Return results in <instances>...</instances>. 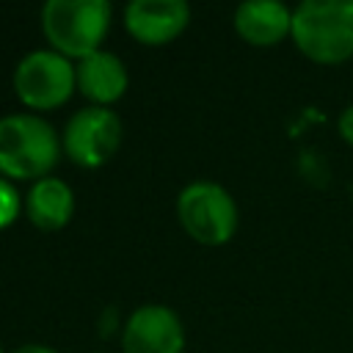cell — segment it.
<instances>
[{
	"label": "cell",
	"mask_w": 353,
	"mask_h": 353,
	"mask_svg": "<svg viewBox=\"0 0 353 353\" xmlns=\"http://www.w3.org/2000/svg\"><path fill=\"white\" fill-rule=\"evenodd\" d=\"M63 141L55 127L36 113L0 116V174L8 179H44L58 157Z\"/></svg>",
	"instance_id": "1"
},
{
	"label": "cell",
	"mask_w": 353,
	"mask_h": 353,
	"mask_svg": "<svg viewBox=\"0 0 353 353\" xmlns=\"http://www.w3.org/2000/svg\"><path fill=\"white\" fill-rule=\"evenodd\" d=\"M295 47L314 63L353 58V0H303L292 8Z\"/></svg>",
	"instance_id": "2"
},
{
	"label": "cell",
	"mask_w": 353,
	"mask_h": 353,
	"mask_svg": "<svg viewBox=\"0 0 353 353\" xmlns=\"http://www.w3.org/2000/svg\"><path fill=\"white\" fill-rule=\"evenodd\" d=\"M110 14L108 0H50L41 8V30L55 52L83 61L108 36Z\"/></svg>",
	"instance_id": "3"
},
{
	"label": "cell",
	"mask_w": 353,
	"mask_h": 353,
	"mask_svg": "<svg viewBox=\"0 0 353 353\" xmlns=\"http://www.w3.org/2000/svg\"><path fill=\"white\" fill-rule=\"evenodd\" d=\"M176 218L182 229L201 245H223L237 232V204L232 193L210 179L185 185L176 196Z\"/></svg>",
	"instance_id": "4"
},
{
	"label": "cell",
	"mask_w": 353,
	"mask_h": 353,
	"mask_svg": "<svg viewBox=\"0 0 353 353\" xmlns=\"http://www.w3.org/2000/svg\"><path fill=\"white\" fill-rule=\"evenodd\" d=\"M74 88V63L55 50H33L14 69V94L30 110H55Z\"/></svg>",
	"instance_id": "5"
},
{
	"label": "cell",
	"mask_w": 353,
	"mask_h": 353,
	"mask_svg": "<svg viewBox=\"0 0 353 353\" xmlns=\"http://www.w3.org/2000/svg\"><path fill=\"white\" fill-rule=\"evenodd\" d=\"M61 141L72 163L83 168H99L116 154L121 143V119L110 108H83L72 113Z\"/></svg>",
	"instance_id": "6"
},
{
	"label": "cell",
	"mask_w": 353,
	"mask_h": 353,
	"mask_svg": "<svg viewBox=\"0 0 353 353\" xmlns=\"http://www.w3.org/2000/svg\"><path fill=\"white\" fill-rule=\"evenodd\" d=\"M121 347L124 353H182V320L165 303H143L127 317Z\"/></svg>",
	"instance_id": "7"
},
{
	"label": "cell",
	"mask_w": 353,
	"mask_h": 353,
	"mask_svg": "<svg viewBox=\"0 0 353 353\" xmlns=\"http://www.w3.org/2000/svg\"><path fill=\"white\" fill-rule=\"evenodd\" d=\"M190 22L185 0H132L124 8V28L141 44H168Z\"/></svg>",
	"instance_id": "8"
},
{
	"label": "cell",
	"mask_w": 353,
	"mask_h": 353,
	"mask_svg": "<svg viewBox=\"0 0 353 353\" xmlns=\"http://www.w3.org/2000/svg\"><path fill=\"white\" fill-rule=\"evenodd\" d=\"M234 30L254 47H273L292 33V8L281 0H245L234 8Z\"/></svg>",
	"instance_id": "9"
},
{
	"label": "cell",
	"mask_w": 353,
	"mask_h": 353,
	"mask_svg": "<svg viewBox=\"0 0 353 353\" xmlns=\"http://www.w3.org/2000/svg\"><path fill=\"white\" fill-rule=\"evenodd\" d=\"M74 72H77L80 94L88 97L99 108H108L110 102H116L127 91V83H130L124 61L108 50H97L85 55L83 61L74 63Z\"/></svg>",
	"instance_id": "10"
},
{
	"label": "cell",
	"mask_w": 353,
	"mask_h": 353,
	"mask_svg": "<svg viewBox=\"0 0 353 353\" xmlns=\"http://www.w3.org/2000/svg\"><path fill=\"white\" fill-rule=\"evenodd\" d=\"M74 212V193L58 176H44L30 185L25 193V215L36 229L55 232L72 221Z\"/></svg>",
	"instance_id": "11"
},
{
	"label": "cell",
	"mask_w": 353,
	"mask_h": 353,
	"mask_svg": "<svg viewBox=\"0 0 353 353\" xmlns=\"http://www.w3.org/2000/svg\"><path fill=\"white\" fill-rule=\"evenodd\" d=\"M22 204H25V201L19 199L17 188H14L6 176H0V229L11 226V223L17 221V215H19Z\"/></svg>",
	"instance_id": "12"
},
{
	"label": "cell",
	"mask_w": 353,
	"mask_h": 353,
	"mask_svg": "<svg viewBox=\"0 0 353 353\" xmlns=\"http://www.w3.org/2000/svg\"><path fill=\"white\" fill-rule=\"evenodd\" d=\"M336 130H339L342 141H347V143L353 146V102L342 108V113H339V119H336Z\"/></svg>",
	"instance_id": "13"
},
{
	"label": "cell",
	"mask_w": 353,
	"mask_h": 353,
	"mask_svg": "<svg viewBox=\"0 0 353 353\" xmlns=\"http://www.w3.org/2000/svg\"><path fill=\"white\" fill-rule=\"evenodd\" d=\"M11 353H58L55 347H50V345H39V342H28V345H19L17 350H11Z\"/></svg>",
	"instance_id": "14"
},
{
	"label": "cell",
	"mask_w": 353,
	"mask_h": 353,
	"mask_svg": "<svg viewBox=\"0 0 353 353\" xmlns=\"http://www.w3.org/2000/svg\"><path fill=\"white\" fill-rule=\"evenodd\" d=\"M0 353H3V347H0Z\"/></svg>",
	"instance_id": "15"
}]
</instances>
